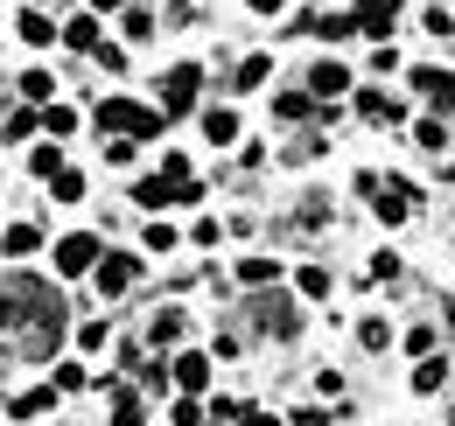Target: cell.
<instances>
[{
  "label": "cell",
  "instance_id": "6da1fadb",
  "mask_svg": "<svg viewBox=\"0 0 455 426\" xmlns=\"http://www.w3.org/2000/svg\"><path fill=\"white\" fill-rule=\"evenodd\" d=\"M99 133H113V140H162L169 133V119H162V106H140V99H99Z\"/></svg>",
  "mask_w": 455,
  "mask_h": 426
},
{
  "label": "cell",
  "instance_id": "7a4b0ae2",
  "mask_svg": "<svg viewBox=\"0 0 455 426\" xmlns=\"http://www.w3.org/2000/svg\"><path fill=\"white\" fill-rule=\"evenodd\" d=\"M155 84H162V119H175V112L196 106V91H204V63H175V70H162Z\"/></svg>",
  "mask_w": 455,
  "mask_h": 426
},
{
  "label": "cell",
  "instance_id": "3957f363",
  "mask_svg": "<svg viewBox=\"0 0 455 426\" xmlns=\"http://www.w3.org/2000/svg\"><path fill=\"white\" fill-rule=\"evenodd\" d=\"M99 252H106V245H99L92 231H70V238H57V245H50V259H57L63 280H84V272L99 266Z\"/></svg>",
  "mask_w": 455,
  "mask_h": 426
},
{
  "label": "cell",
  "instance_id": "277c9868",
  "mask_svg": "<svg viewBox=\"0 0 455 426\" xmlns=\"http://www.w3.org/2000/svg\"><path fill=\"white\" fill-rule=\"evenodd\" d=\"M211 377H218V364L204 350H169V384H182V398H204Z\"/></svg>",
  "mask_w": 455,
  "mask_h": 426
},
{
  "label": "cell",
  "instance_id": "5b68a950",
  "mask_svg": "<svg viewBox=\"0 0 455 426\" xmlns=\"http://www.w3.org/2000/svg\"><path fill=\"white\" fill-rule=\"evenodd\" d=\"M133 280H140V252H99V266H92V287H99L106 301H119Z\"/></svg>",
  "mask_w": 455,
  "mask_h": 426
},
{
  "label": "cell",
  "instance_id": "8992f818",
  "mask_svg": "<svg viewBox=\"0 0 455 426\" xmlns=\"http://www.w3.org/2000/svg\"><path fill=\"white\" fill-rule=\"evenodd\" d=\"M350 21H357V36H393V21H399V0H350Z\"/></svg>",
  "mask_w": 455,
  "mask_h": 426
},
{
  "label": "cell",
  "instance_id": "52a82bcc",
  "mask_svg": "<svg viewBox=\"0 0 455 426\" xmlns=\"http://www.w3.org/2000/svg\"><path fill=\"white\" fill-rule=\"evenodd\" d=\"M99 384L113 391V420H106V426H148V398H140L126 377H99Z\"/></svg>",
  "mask_w": 455,
  "mask_h": 426
},
{
  "label": "cell",
  "instance_id": "ba28073f",
  "mask_svg": "<svg viewBox=\"0 0 455 426\" xmlns=\"http://www.w3.org/2000/svg\"><path fill=\"white\" fill-rule=\"evenodd\" d=\"M57 43H70L77 56H99V43H106V36H99V14L84 7V14H70V21H57Z\"/></svg>",
  "mask_w": 455,
  "mask_h": 426
},
{
  "label": "cell",
  "instance_id": "9c48e42d",
  "mask_svg": "<svg viewBox=\"0 0 455 426\" xmlns=\"http://www.w3.org/2000/svg\"><path fill=\"white\" fill-rule=\"evenodd\" d=\"M238 287H252V294L281 287V259H274V252H245V259H238Z\"/></svg>",
  "mask_w": 455,
  "mask_h": 426
},
{
  "label": "cell",
  "instance_id": "30bf717a",
  "mask_svg": "<svg viewBox=\"0 0 455 426\" xmlns=\"http://www.w3.org/2000/svg\"><path fill=\"white\" fill-rule=\"evenodd\" d=\"M182 335H189V315H182V308H155V321H148V343H155V350H175Z\"/></svg>",
  "mask_w": 455,
  "mask_h": 426
},
{
  "label": "cell",
  "instance_id": "8fae6325",
  "mask_svg": "<svg viewBox=\"0 0 455 426\" xmlns=\"http://www.w3.org/2000/svg\"><path fill=\"white\" fill-rule=\"evenodd\" d=\"M308 91H315V99H343V91H350V70H343L337 56H323V63L308 70Z\"/></svg>",
  "mask_w": 455,
  "mask_h": 426
},
{
  "label": "cell",
  "instance_id": "7c38bea8",
  "mask_svg": "<svg viewBox=\"0 0 455 426\" xmlns=\"http://www.w3.org/2000/svg\"><path fill=\"white\" fill-rule=\"evenodd\" d=\"M36 252H43V231H36V224H7L0 259H14V266H21V259H36Z\"/></svg>",
  "mask_w": 455,
  "mask_h": 426
},
{
  "label": "cell",
  "instance_id": "4fadbf2b",
  "mask_svg": "<svg viewBox=\"0 0 455 426\" xmlns=\"http://www.w3.org/2000/svg\"><path fill=\"white\" fill-rule=\"evenodd\" d=\"M301 36H323V43H350L357 21L350 14H301Z\"/></svg>",
  "mask_w": 455,
  "mask_h": 426
},
{
  "label": "cell",
  "instance_id": "5bb4252c",
  "mask_svg": "<svg viewBox=\"0 0 455 426\" xmlns=\"http://www.w3.org/2000/svg\"><path fill=\"white\" fill-rule=\"evenodd\" d=\"M14 28H21V43H28V50H50V43H57V21H50L43 7H21V21H14Z\"/></svg>",
  "mask_w": 455,
  "mask_h": 426
},
{
  "label": "cell",
  "instance_id": "9a60e30c",
  "mask_svg": "<svg viewBox=\"0 0 455 426\" xmlns=\"http://www.w3.org/2000/svg\"><path fill=\"white\" fill-rule=\"evenodd\" d=\"M204 140H211V147H231V140H238V112L231 106H204Z\"/></svg>",
  "mask_w": 455,
  "mask_h": 426
},
{
  "label": "cell",
  "instance_id": "2e32d148",
  "mask_svg": "<svg viewBox=\"0 0 455 426\" xmlns=\"http://www.w3.org/2000/svg\"><path fill=\"white\" fill-rule=\"evenodd\" d=\"M267 77H274V56H267V50H252L245 63H238V70H231V91H259Z\"/></svg>",
  "mask_w": 455,
  "mask_h": 426
},
{
  "label": "cell",
  "instance_id": "e0dca14e",
  "mask_svg": "<svg viewBox=\"0 0 455 426\" xmlns=\"http://www.w3.org/2000/svg\"><path fill=\"white\" fill-rule=\"evenodd\" d=\"M133 203H140V210H175V182H162V175H140V182H133Z\"/></svg>",
  "mask_w": 455,
  "mask_h": 426
},
{
  "label": "cell",
  "instance_id": "ac0fdd59",
  "mask_svg": "<svg viewBox=\"0 0 455 426\" xmlns=\"http://www.w3.org/2000/svg\"><path fill=\"white\" fill-rule=\"evenodd\" d=\"M7 413H14V420H43V413H57V391H50V384H36V391H21Z\"/></svg>",
  "mask_w": 455,
  "mask_h": 426
},
{
  "label": "cell",
  "instance_id": "d6986e66",
  "mask_svg": "<svg viewBox=\"0 0 455 426\" xmlns=\"http://www.w3.org/2000/svg\"><path fill=\"white\" fill-rule=\"evenodd\" d=\"M357 119H371V126H393V119H399V99H386V91H357Z\"/></svg>",
  "mask_w": 455,
  "mask_h": 426
},
{
  "label": "cell",
  "instance_id": "ffe728a7",
  "mask_svg": "<svg viewBox=\"0 0 455 426\" xmlns=\"http://www.w3.org/2000/svg\"><path fill=\"white\" fill-rule=\"evenodd\" d=\"M106 343H113V321H106V315L77 321V350H84V357H99V350H106Z\"/></svg>",
  "mask_w": 455,
  "mask_h": 426
},
{
  "label": "cell",
  "instance_id": "44dd1931",
  "mask_svg": "<svg viewBox=\"0 0 455 426\" xmlns=\"http://www.w3.org/2000/svg\"><path fill=\"white\" fill-rule=\"evenodd\" d=\"M36 126H43V106H21V112H7V119H0V133H7V140H36Z\"/></svg>",
  "mask_w": 455,
  "mask_h": 426
},
{
  "label": "cell",
  "instance_id": "7402d4cb",
  "mask_svg": "<svg viewBox=\"0 0 455 426\" xmlns=\"http://www.w3.org/2000/svg\"><path fill=\"white\" fill-rule=\"evenodd\" d=\"M50 203H84V175H77V168H57V175H50Z\"/></svg>",
  "mask_w": 455,
  "mask_h": 426
},
{
  "label": "cell",
  "instance_id": "603a6c76",
  "mask_svg": "<svg viewBox=\"0 0 455 426\" xmlns=\"http://www.w3.org/2000/svg\"><path fill=\"white\" fill-rule=\"evenodd\" d=\"M140 252H182V231L175 224H148L140 231Z\"/></svg>",
  "mask_w": 455,
  "mask_h": 426
},
{
  "label": "cell",
  "instance_id": "cb8c5ba5",
  "mask_svg": "<svg viewBox=\"0 0 455 426\" xmlns=\"http://www.w3.org/2000/svg\"><path fill=\"white\" fill-rule=\"evenodd\" d=\"M57 168H63V147H57V140H43V147L28 154V175H36V182H50Z\"/></svg>",
  "mask_w": 455,
  "mask_h": 426
},
{
  "label": "cell",
  "instance_id": "d4e9b609",
  "mask_svg": "<svg viewBox=\"0 0 455 426\" xmlns=\"http://www.w3.org/2000/svg\"><path fill=\"white\" fill-rule=\"evenodd\" d=\"M43 133H50V140H70V133H77V112L70 106H43Z\"/></svg>",
  "mask_w": 455,
  "mask_h": 426
},
{
  "label": "cell",
  "instance_id": "484cf974",
  "mask_svg": "<svg viewBox=\"0 0 455 426\" xmlns=\"http://www.w3.org/2000/svg\"><path fill=\"white\" fill-rule=\"evenodd\" d=\"M294 287H301V301H323V294H330V266H301Z\"/></svg>",
  "mask_w": 455,
  "mask_h": 426
},
{
  "label": "cell",
  "instance_id": "4316f807",
  "mask_svg": "<svg viewBox=\"0 0 455 426\" xmlns=\"http://www.w3.org/2000/svg\"><path fill=\"white\" fill-rule=\"evenodd\" d=\"M119 28H126V43H148V36H155V14H148V7H126Z\"/></svg>",
  "mask_w": 455,
  "mask_h": 426
},
{
  "label": "cell",
  "instance_id": "83f0119b",
  "mask_svg": "<svg viewBox=\"0 0 455 426\" xmlns=\"http://www.w3.org/2000/svg\"><path fill=\"white\" fill-rule=\"evenodd\" d=\"M442 384H449V364H420V371H413V391H420V398L442 391Z\"/></svg>",
  "mask_w": 455,
  "mask_h": 426
},
{
  "label": "cell",
  "instance_id": "f1b7e54d",
  "mask_svg": "<svg viewBox=\"0 0 455 426\" xmlns=\"http://www.w3.org/2000/svg\"><path fill=\"white\" fill-rule=\"evenodd\" d=\"M92 377H84V364H57V377H50V391H84Z\"/></svg>",
  "mask_w": 455,
  "mask_h": 426
},
{
  "label": "cell",
  "instance_id": "f546056e",
  "mask_svg": "<svg viewBox=\"0 0 455 426\" xmlns=\"http://www.w3.org/2000/svg\"><path fill=\"white\" fill-rule=\"evenodd\" d=\"M21 99H28V106H50V70H28V77H21Z\"/></svg>",
  "mask_w": 455,
  "mask_h": 426
},
{
  "label": "cell",
  "instance_id": "4dcf8cb0",
  "mask_svg": "<svg viewBox=\"0 0 455 426\" xmlns=\"http://www.w3.org/2000/svg\"><path fill=\"white\" fill-rule=\"evenodd\" d=\"M413 140H420L427 154H442V147H449V126H442V119H420V133H413Z\"/></svg>",
  "mask_w": 455,
  "mask_h": 426
},
{
  "label": "cell",
  "instance_id": "1f68e13d",
  "mask_svg": "<svg viewBox=\"0 0 455 426\" xmlns=\"http://www.w3.org/2000/svg\"><path fill=\"white\" fill-rule=\"evenodd\" d=\"M218 238H225V224H218V217H196V224H189V245H204V252H211Z\"/></svg>",
  "mask_w": 455,
  "mask_h": 426
},
{
  "label": "cell",
  "instance_id": "d6a6232c",
  "mask_svg": "<svg viewBox=\"0 0 455 426\" xmlns=\"http://www.w3.org/2000/svg\"><path fill=\"white\" fill-rule=\"evenodd\" d=\"M308 99H301V91H281V99H274V119H308Z\"/></svg>",
  "mask_w": 455,
  "mask_h": 426
},
{
  "label": "cell",
  "instance_id": "836d02e7",
  "mask_svg": "<svg viewBox=\"0 0 455 426\" xmlns=\"http://www.w3.org/2000/svg\"><path fill=\"white\" fill-rule=\"evenodd\" d=\"M357 343H364V350H386V343H393V328H386V321L371 315V321H364V328H357Z\"/></svg>",
  "mask_w": 455,
  "mask_h": 426
},
{
  "label": "cell",
  "instance_id": "e575fe53",
  "mask_svg": "<svg viewBox=\"0 0 455 426\" xmlns=\"http://www.w3.org/2000/svg\"><path fill=\"white\" fill-rule=\"evenodd\" d=\"M169 420H175V426H204V406H196V398H175Z\"/></svg>",
  "mask_w": 455,
  "mask_h": 426
},
{
  "label": "cell",
  "instance_id": "d590c367",
  "mask_svg": "<svg viewBox=\"0 0 455 426\" xmlns=\"http://www.w3.org/2000/svg\"><path fill=\"white\" fill-rule=\"evenodd\" d=\"M238 426H281V420H274L267 406H238Z\"/></svg>",
  "mask_w": 455,
  "mask_h": 426
},
{
  "label": "cell",
  "instance_id": "8d00e7d4",
  "mask_svg": "<svg viewBox=\"0 0 455 426\" xmlns=\"http://www.w3.org/2000/svg\"><path fill=\"white\" fill-rule=\"evenodd\" d=\"M245 7H252V14H281L287 0H245Z\"/></svg>",
  "mask_w": 455,
  "mask_h": 426
},
{
  "label": "cell",
  "instance_id": "74e56055",
  "mask_svg": "<svg viewBox=\"0 0 455 426\" xmlns=\"http://www.w3.org/2000/svg\"><path fill=\"white\" fill-rule=\"evenodd\" d=\"M119 7H126V0H92V14H119Z\"/></svg>",
  "mask_w": 455,
  "mask_h": 426
},
{
  "label": "cell",
  "instance_id": "f35d334b",
  "mask_svg": "<svg viewBox=\"0 0 455 426\" xmlns=\"http://www.w3.org/2000/svg\"><path fill=\"white\" fill-rule=\"evenodd\" d=\"M449 328H455V301H449Z\"/></svg>",
  "mask_w": 455,
  "mask_h": 426
},
{
  "label": "cell",
  "instance_id": "ab89813d",
  "mask_svg": "<svg viewBox=\"0 0 455 426\" xmlns=\"http://www.w3.org/2000/svg\"><path fill=\"white\" fill-rule=\"evenodd\" d=\"M204 426H218V420H204Z\"/></svg>",
  "mask_w": 455,
  "mask_h": 426
},
{
  "label": "cell",
  "instance_id": "60d3db41",
  "mask_svg": "<svg viewBox=\"0 0 455 426\" xmlns=\"http://www.w3.org/2000/svg\"><path fill=\"white\" fill-rule=\"evenodd\" d=\"M435 7H442V0H435Z\"/></svg>",
  "mask_w": 455,
  "mask_h": 426
}]
</instances>
